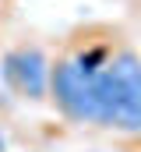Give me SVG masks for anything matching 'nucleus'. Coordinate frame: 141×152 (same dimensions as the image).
<instances>
[{
	"instance_id": "obj_1",
	"label": "nucleus",
	"mask_w": 141,
	"mask_h": 152,
	"mask_svg": "<svg viewBox=\"0 0 141 152\" xmlns=\"http://www.w3.org/2000/svg\"><path fill=\"white\" fill-rule=\"evenodd\" d=\"M99 127L116 134H141V53L124 39L102 71H95Z\"/></svg>"
},
{
	"instance_id": "obj_2",
	"label": "nucleus",
	"mask_w": 141,
	"mask_h": 152,
	"mask_svg": "<svg viewBox=\"0 0 141 152\" xmlns=\"http://www.w3.org/2000/svg\"><path fill=\"white\" fill-rule=\"evenodd\" d=\"M57 113L67 124H92L99 127V96H95V71H85L67 53L49 57V96Z\"/></svg>"
},
{
	"instance_id": "obj_3",
	"label": "nucleus",
	"mask_w": 141,
	"mask_h": 152,
	"mask_svg": "<svg viewBox=\"0 0 141 152\" xmlns=\"http://www.w3.org/2000/svg\"><path fill=\"white\" fill-rule=\"evenodd\" d=\"M0 78L11 96H18L25 103H42L49 96V53L42 50V42L21 39L11 50H4Z\"/></svg>"
},
{
	"instance_id": "obj_4",
	"label": "nucleus",
	"mask_w": 141,
	"mask_h": 152,
	"mask_svg": "<svg viewBox=\"0 0 141 152\" xmlns=\"http://www.w3.org/2000/svg\"><path fill=\"white\" fill-rule=\"evenodd\" d=\"M0 152H7V134L0 131Z\"/></svg>"
},
{
	"instance_id": "obj_5",
	"label": "nucleus",
	"mask_w": 141,
	"mask_h": 152,
	"mask_svg": "<svg viewBox=\"0 0 141 152\" xmlns=\"http://www.w3.org/2000/svg\"><path fill=\"white\" fill-rule=\"evenodd\" d=\"M4 4H11V0H0V7H4Z\"/></svg>"
}]
</instances>
